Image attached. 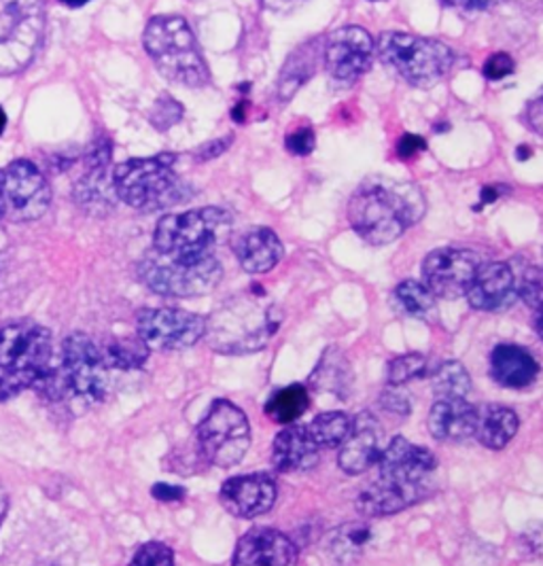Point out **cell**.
I'll return each mask as SVG.
<instances>
[{
  "label": "cell",
  "instance_id": "6da1fadb",
  "mask_svg": "<svg viewBox=\"0 0 543 566\" xmlns=\"http://www.w3.org/2000/svg\"><path fill=\"white\" fill-rule=\"evenodd\" d=\"M425 196L410 180L369 177L348 202V221L365 242H395L425 217Z\"/></svg>",
  "mask_w": 543,
  "mask_h": 566
},
{
  "label": "cell",
  "instance_id": "7a4b0ae2",
  "mask_svg": "<svg viewBox=\"0 0 543 566\" xmlns=\"http://www.w3.org/2000/svg\"><path fill=\"white\" fill-rule=\"evenodd\" d=\"M53 367L52 334L32 321L0 327V403L39 387Z\"/></svg>",
  "mask_w": 543,
  "mask_h": 566
},
{
  "label": "cell",
  "instance_id": "3957f363",
  "mask_svg": "<svg viewBox=\"0 0 543 566\" xmlns=\"http://www.w3.org/2000/svg\"><path fill=\"white\" fill-rule=\"evenodd\" d=\"M177 155L128 159L113 170L117 198L140 212H157L177 207L191 196V189L175 170Z\"/></svg>",
  "mask_w": 543,
  "mask_h": 566
},
{
  "label": "cell",
  "instance_id": "277c9868",
  "mask_svg": "<svg viewBox=\"0 0 543 566\" xmlns=\"http://www.w3.org/2000/svg\"><path fill=\"white\" fill-rule=\"evenodd\" d=\"M108 387V367L101 346L85 334L69 335L62 342L60 365L52 367L41 388L50 399H71L83 408L101 403Z\"/></svg>",
  "mask_w": 543,
  "mask_h": 566
},
{
  "label": "cell",
  "instance_id": "5b68a950",
  "mask_svg": "<svg viewBox=\"0 0 543 566\" xmlns=\"http://www.w3.org/2000/svg\"><path fill=\"white\" fill-rule=\"evenodd\" d=\"M145 52L157 71L185 87H202L210 81L207 60L198 48L191 27L181 15H156L143 34Z\"/></svg>",
  "mask_w": 543,
  "mask_h": 566
},
{
  "label": "cell",
  "instance_id": "8992f818",
  "mask_svg": "<svg viewBox=\"0 0 543 566\" xmlns=\"http://www.w3.org/2000/svg\"><path fill=\"white\" fill-rule=\"evenodd\" d=\"M232 228V217L223 208H198L168 214L157 221L154 251L177 259L210 258L221 235Z\"/></svg>",
  "mask_w": 543,
  "mask_h": 566
},
{
  "label": "cell",
  "instance_id": "52a82bcc",
  "mask_svg": "<svg viewBox=\"0 0 543 566\" xmlns=\"http://www.w3.org/2000/svg\"><path fill=\"white\" fill-rule=\"evenodd\" d=\"M283 323L276 306H261L258 300H240L210 316L207 334L210 346L223 355L255 353L268 344Z\"/></svg>",
  "mask_w": 543,
  "mask_h": 566
},
{
  "label": "cell",
  "instance_id": "ba28073f",
  "mask_svg": "<svg viewBox=\"0 0 543 566\" xmlns=\"http://www.w3.org/2000/svg\"><path fill=\"white\" fill-rule=\"evenodd\" d=\"M378 57L388 69L416 87H431L446 77L455 53L436 39L408 32H385L378 41Z\"/></svg>",
  "mask_w": 543,
  "mask_h": 566
},
{
  "label": "cell",
  "instance_id": "9c48e42d",
  "mask_svg": "<svg viewBox=\"0 0 543 566\" xmlns=\"http://www.w3.org/2000/svg\"><path fill=\"white\" fill-rule=\"evenodd\" d=\"M43 0H4L0 4V77L27 71L45 36Z\"/></svg>",
  "mask_w": 543,
  "mask_h": 566
},
{
  "label": "cell",
  "instance_id": "30bf717a",
  "mask_svg": "<svg viewBox=\"0 0 543 566\" xmlns=\"http://www.w3.org/2000/svg\"><path fill=\"white\" fill-rule=\"evenodd\" d=\"M138 279L152 291L168 297L207 295L223 279V268L215 255L177 259L152 251L136 265Z\"/></svg>",
  "mask_w": 543,
  "mask_h": 566
},
{
  "label": "cell",
  "instance_id": "8fae6325",
  "mask_svg": "<svg viewBox=\"0 0 543 566\" xmlns=\"http://www.w3.org/2000/svg\"><path fill=\"white\" fill-rule=\"evenodd\" d=\"M198 446L200 454L215 467L228 469L240 463L251 446L247 413L232 401H215L198 427Z\"/></svg>",
  "mask_w": 543,
  "mask_h": 566
},
{
  "label": "cell",
  "instance_id": "7c38bea8",
  "mask_svg": "<svg viewBox=\"0 0 543 566\" xmlns=\"http://www.w3.org/2000/svg\"><path fill=\"white\" fill-rule=\"evenodd\" d=\"M136 332L149 350L173 353L198 344L207 335V321L187 310L147 308L136 316Z\"/></svg>",
  "mask_w": 543,
  "mask_h": 566
},
{
  "label": "cell",
  "instance_id": "4fadbf2b",
  "mask_svg": "<svg viewBox=\"0 0 543 566\" xmlns=\"http://www.w3.org/2000/svg\"><path fill=\"white\" fill-rule=\"evenodd\" d=\"M4 202L7 217L15 223H28L41 219L52 207V187L28 159L11 161L4 170Z\"/></svg>",
  "mask_w": 543,
  "mask_h": 566
},
{
  "label": "cell",
  "instance_id": "5bb4252c",
  "mask_svg": "<svg viewBox=\"0 0 543 566\" xmlns=\"http://www.w3.org/2000/svg\"><path fill=\"white\" fill-rule=\"evenodd\" d=\"M113 145L104 134L87 147L83 157L85 168L75 185V202L83 212L92 217L108 214L119 200L113 187V175H108Z\"/></svg>",
  "mask_w": 543,
  "mask_h": 566
},
{
  "label": "cell",
  "instance_id": "9a60e30c",
  "mask_svg": "<svg viewBox=\"0 0 543 566\" xmlns=\"http://www.w3.org/2000/svg\"><path fill=\"white\" fill-rule=\"evenodd\" d=\"M480 268V259L466 249L434 251L422 263L425 286L441 300L463 297Z\"/></svg>",
  "mask_w": 543,
  "mask_h": 566
},
{
  "label": "cell",
  "instance_id": "2e32d148",
  "mask_svg": "<svg viewBox=\"0 0 543 566\" xmlns=\"http://www.w3.org/2000/svg\"><path fill=\"white\" fill-rule=\"evenodd\" d=\"M374 50V39L367 30L362 27H346L327 36L323 57L332 77L353 83L369 71Z\"/></svg>",
  "mask_w": 543,
  "mask_h": 566
},
{
  "label": "cell",
  "instance_id": "e0dca14e",
  "mask_svg": "<svg viewBox=\"0 0 543 566\" xmlns=\"http://www.w3.org/2000/svg\"><path fill=\"white\" fill-rule=\"evenodd\" d=\"M436 467L438 461L427 448L395 438L378 459V480L393 484H427L425 480Z\"/></svg>",
  "mask_w": 543,
  "mask_h": 566
},
{
  "label": "cell",
  "instance_id": "ac0fdd59",
  "mask_svg": "<svg viewBox=\"0 0 543 566\" xmlns=\"http://www.w3.org/2000/svg\"><path fill=\"white\" fill-rule=\"evenodd\" d=\"M385 429L376 416L363 412L353 420L348 438L342 441L337 463L344 473L359 475L378 463L383 454Z\"/></svg>",
  "mask_w": 543,
  "mask_h": 566
},
{
  "label": "cell",
  "instance_id": "d6986e66",
  "mask_svg": "<svg viewBox=\"0 0 543 566\" xmlns=\"http://www.w3.org/2000/svg\"><path fill=\"white\" fill-rule=\"evenodd\" d=\"M466 295L471 308L482 312L510 308L518 300L516 276L512 263L492 261L480 265Z\"/></svg>",
  "mask_w": 543,
  "mask_h": 566
},
{
  "label": "cell",
  "instance_id": "ffe728a7",
  "mask_svg": "<svg viewBox=\"0 0 543 566\" xmlns=\"http://www.w3.org/2000/svg\"><path fill=\"white\" fill-rule=\"evenodd\" d=\"M219 499L236 517H258L272 510L276 501V484L268 473L238 475L223 484Z\"/></svg>",
  "mask_w": 543,
  "mask_h": 566
},
{
  "label": "cell",
  "instance_id": "44dd1931",
  "mask_svg": "<svg viewBox=\"0 0 543 566\" xmlns=\"http://www.w3.org/2000/svg\"><path fill=\"white\" fill-rule=\"evenodd\" d=\"M297 545L274 528H253L238 541L233 566H293Z\"/></svg>",
  "mask_w": 543,
  "mask_h": 566
},
{
  "label": "cell",
  "instance_id": "7402d4cb",
  "mask_svg": "<svg viewBox=\"0 0 543 566\" xmlns=\"http://www.w3.org/2000/svg\"><path fill=\"white\" fill-rule=\"evenodd\" d=\"M427 494V484H393L385 480H376L359 494L357 512L365 517H385L415 505Z\"/></svg>",
  "mask_w": 543,
  "mask_h": 566
},
{
  "label": "cell",
  "instance_id": "603a6c76",
  "mask_svg": "<svg viewBox=\"0 0 543 566\" xmlns=\"http://www.w3.org/2000/svg\"><path fill=\"white\" fill-rule=\"evenodd\" d=\"M233 251L244 272L263 274L283 258V242L270 228H253L236 238Z\"/></svg>",
  "mask_w": 543,
  "mask_h": 566
},
{
  "label": "cell",
  "instance_id": "cb8c5ba5",
  "mask_svg": "<svg viewBox=\"0 0 543 566\" xmlns=\"http://www.w3.org/2000/svg\"><path fill=\"white\" fill-rule=\"evenodd\" d=\"M272 463L281 473L311 471L319 463V446L312 441L306 427H286L274 439Z\"/></svg>",
  "mask_w": 543,
  "mask_h": 566
},
{
  "label": "cell",
  "instance_id": "d4e9b609",
  "mask_svg": "<svg viewBox=\"0 0 543 566\" xmlns=\"http://www.w3.org/2000/svg\"><path fill=\"white\" fill-rule=\"evenodd\" d=\"M478 410L466 399H440L429 412V431L440 441H461L476 436Z\"/></svg>",
  "mask_w": 543,
  "mask_h": 566
},
{
  "label": "cell",
  "instance_id": "484cf974",
  "mask_svg": "<svg viewBox=\"0 0 543 566\" xmlns=\"http://www.w3.org/2000/svg\"><path fill=\"white\" fill-rule=\"evenodd\" d=\"M492 378L505 388L531 387L540 376V363L535 357L514 344H501L491 357Z\"/></svg>",
  "mask_w": 543,
  "mask_h": 566
},
{
  "label": "cell",
  "instance_id": "4316f807",
  "mask_svg": "<svg viewBox=\"0 0 543 566\" xmlns=\"http://www.w3.org/2000/svg\"><path fill=\"white\" fill-rule=\"evenodd\" d=\"M518 420L516 412L503 406H487L478 412V427L476 436L482 446L491 450H503L512 439L516 438Z\"/></svg>",
  "mask_w": 543,
  "mask_h": 566
},
{
  "label": "cell",
  "instance_id": "83f0119b",
  "mask_svg": "<svg viewBox=\"0 0 543 566\" xmlns=\"http://www.w3.org/2000/svg\"><path fill=\"white\" fill-rule=\"evenodd\" d=\"M374 539V531L365 522H353L340 526L327 541V552L337 566H353L359 563L363 552Z\"/></svg>",
  "mask_w": 543,
  "mask_h": 566
},
{
  "label": "cell",
  "instance_id": "f1b7e54d",
  "mask_svg": "<svg viewBox=\"0 0 543 566\" xmlns=\"http://www.w3.org/2000/svg\"><path fill=\"white\" fill-rule=\"evenodd\" d=\"M393 306L401 316L416 321H436L438 316L436 295L425 284L416 281H404L395 289Z\"/></svg>",
  "mask_w": 543,
  "mask_h": 566
},
{
  "label": "cell",
  "instance_id": "f546056e",
  "mask_svg": "<svg viewBox=\"0 0 543 566\" xmlns=\"http://www.w3.org/2000/svg\"><path fill=\"white\" fill-rule=\"evenodd\" d=\"M309 403H311L309 390L300 385H293V387L276 390L270 397V401L265 406V413L279 424H291L309 410Z\"/></svg>",
  "mask_w": 543,
  "mask_h": 566
},
{
  "label": "cell",
  "instance_id": "4dcf8cb0",
  "mask_svg": "<svg viewBox=\"0 0 543 566\" xmlns=\"http://www.w3.org/2000/svg\"><path fill=\"white\" fill-rule=\"evenodd\" d=\"M101 353H103V359L108 369H126V371L138 369L149 357V348L138 335L113 339V342L104 344Z\"/></svg>",
  "mask_w": 543,
  "mask_h": 566
},
{
  "label": "cell",
  "instance_id": "1f68e13d",
  "mask_svg": "<svg viewBox=\"0 0 543 566\" xmlns=\"http://www.w3.org/2000/svg\"><path fill=\"white\" fill-rule=\"evenodd\" d=\"M314 60H316V53L312 55L309 45L286 60L285 69L279 77V101L283 103L291 101L293 94L312 77V73L316 71Z\"/></svg>",
  "mask_w": 543,
  "mask_h": 566
},
{
  "label": "cell",
  "instance_id": "d6a6232c",
  "mask_svg": "<svg viewBox=\"0 0 543 566\" xmlns=\"http://www.w3.org/2000/svg\"><path fill=\"white\" fill-rule=\"evenodd\" d=\"M351 427H353V420L346 413L327 412L316 416L306 429L319 448H337L342 446L344 439L348 438Z\"/></svg>",
  "mask_w": 543,
  "mask_h": 566
},
{
  "label": "cell",
  "instance_id": "836d02e7",
  "mask_svg": "<svg viewBox=\"0 0 543 566\" xmlns=\"http://www.w3.org/2000/svg\"><path fill=\"white\" fill-rule=\"evenodd\" d=\"M431 385L440 399H463L471 388V378L459 360H448L434 371Z\"/></svg>",
  "mask_w": 543,
  "mask_h": 566
},
{
  "label": "cell",
  "instance_id": "e575fe53",
  "mask_svg": "<svg viewBox=\"0 0 543 566\" xmlns=\"http://www.w3.org/2000/svg\"><path fill=\"white\" fill-rule=\"evenodd\" d=\"M518 297L531 308L543 310V265L522 263L514 268Z\"/></svg>",
  "mask_w": 543,
  "mask_h": 566
},
{
  "label": "cell",
  "instance_id": "d590c367",
  "mask_svg": "<svg viewBox=\"0 0 543 566\" xmlns=\"http://www.w3.org/2000/svg\"><path fill=\"white\" fill-rule=\"evenodd\" d=\"M425 369H427V359L422 355H418V353L401 355V357L390 360V365H388V385L404 387L406 382L425 374Z\"/></svg>",
  "mask_w": 543,
  "mask_h": 566
},
{
  "label": "cell",
  "instance_id": "8d00e7d4",
  "mask_svg": "<svg viewBox=\"0 0 543 566\" xmlns=\"http://www.w3.org/2000/svg\"><path fill=\"white\" fill-rule=\"evenodd\" d=\"M128 566H175V554L168 545L152 541L136 549Z\"/></svg>",
  "mask_w": 543,
  "mask_h": 566
},
{
  "label": "cell",
  "instance_id": "74e56055",
  "mask_svg": "<svg viewBox=\"0 0 543 566\" xmlns=\"http://www.w3.org/2000/svg\"><path fill=\"white\" fill-rule=\"evenodd\" d=\"M182 119V104L177 103L173 96H159L154 108H152V115H149V122L156 126L159 132H166L173 126H177Z\"/></svg>",
  "mask_w": 543,
  "mask_h": 566
},
{
  "label": "cell",
  "instance_id": "f35d334b",
  "mask_svg": "<svg viewBox=\"0 0 543 566\" xmlns=\"http://www.w3.org/2000/svg\"><path fill=\"white\" fill-rule=\"evenodd\" d=\"M286 149L293 155H309L312 154L316 138H314V129L312 128H297L289 132L285 138Z\"/></svg>",
  "mask_w": 543,
  "mask_h": 566
},
{
  "label": "cell",
  "instance_id": "ab89813d",
  "mask_svg": "<svg viewBox=\"0 0 543 566\" xmlns=\"http://www.w3.org/2000/svg\"><path fill=\"white\" fill-rule=\"evenodd\" d=\"M380 406L390 413L397 416H408L410 413V399L408 395L401 390V387H388L380 395Z\"/></svg>",
  "mask_w": 543,
  "mask_h": 566
},
{
  "label": "cell",
  "instance_id": "60d3db41",
  "mask_svg": "<svg viewBox=\"0 0 543 566\" xmlns=\"http://www.w3.org/2000/svg\"><path fill=\"white\" fill-rule=\"evenodd\" d=\"M482 73H484V77L491 78V81H501V78L514 73V60L508 53H494L487 60Z\"/></svg>",
  "mask_w": 543,
  "mask_h": 566
},
{
  "label": "cell",
  "instance_id": "b9f144b4",
  "mask_svg": "<svg viewBox=\"0 0 543 566\" xmlns=\"http://www.w3.org/2000/svg\"><path fill=\"white\" fill-rule=\"evenodd\" d=\"M443 2L461 13H482L499 7L503 0H443Z\"/></svg>",
  "mask_w": 543,
  "mask_h": 566
},
{
  "label": "cell",
  "instance_id": "7bdbcfd3",
  "mask_svg": "<svg viewBox=\"0 0 543 566\" xmlns=\"http://www.w3.org/2000/svg\"><path fill=\"white\" fill-rule=\"evenodd\" d=\"M232 143L233 136H223V138H217V140H212V143H207V145H202V147L196 151V159H198V161L215 159V157L226 154Z\"/></svg>",
  "mask_w": 543,
  "mask_h": 566
},
{
  "label": "cell",
  "instance_id": "ee69618b",
  "mask_svg": "<svg viewBox=\"0 0 543 566\" xmlns=\"http://www.w3.org/2000/svg\"><path fill=\"white\" fill-rule=\"evenodd\" d=\"M524 117H526V124L535 129L540 136H543V92L526 104Z\"/></svg>",
  "mask_w": 543,
  "mask_h": 566
},
{
  "label": "cell",
  "instance_id": "f6af8a7d",
  "mask_svg": "<svg viewBox=\"0 0 543 566\" xmlns=\"http://www.w3.org/2000/svg\"><path fill=\"white\" fill-rule=\"evenodd\" d=\"M425 147H427V143H425L420 136L406 134V136L399 140V145H397V155L404 157V159H408V157H415V155L420 154V151H425Z\"/></svg>",
  "mask_w": 543,
  "mask_h": 566
},
{
  "label": "cell",
  "instance_id": "bcb514c9",
  "mask_svg": "<svg viewBox=\"0 0 543 566\" xmlns=\"http://www.w3.org/2000/svg\"><path fill=\"white\" fill-rule=\"evenodd\" d=\"M306 0H261V4L270 11H276V13H289L293 9H297L300 4H304Z\"/></svg>",
  "mask_w": 543,
  "mask_h": 566
},
{
  "label": "cell",
  "instance_id": "7dc6e473",
  "mask_svg": "<svg viewBox=\"0 0 543 566\" xmlns=\"http://www.w3.org/2000/svg\"><path fill=\"white\" fill-rule=\"evenodd\" d=\"M154 496L164 501V503H173V501H181L182 490L179 486H166V484H157L154 489Z\"/></svg>",
  "mask_w": 543,
  "mask_h": 566
},
{
  "label": "cell",
  "instance_id": "c3c4849f",
  "mask_svg": "<svg viewBox=\"0 0 543 566\" xmlns=\"http://www.w3.org/2000/svg\"><path fill=\"white\" fill-rule=\"evenodd\" d=\"M7 217V202H4V175L0 170V221Z\"/></svg>",
  "mask_w": 543,
  "mask_h": 566
},
{
  "label": "cell",
  "instance_id": "681fc988",
  "mask_svg": "<svg viewBox=\"0 0 543 566\" xmlns=\"http://www.w3.org/2000/svg\"><path fill=\"white\" fill-rule=\"evenodd\" d=\"M7 507H9V499H7V492H4L2 484H0V524H2V520H4Z\"/></svg>",
  "mask_w": 543,
  "mask_h": 566
},
{
  "label": "cell",
  "instance_id": "f907efd6",
  "mask_svg": "<svg viewBox=\"0 0 543 566\" xmlns=\"http://www.w3.org/2000/svg\"><path fill=\"white\" fill-rule=\"evenodd\" d=\"M62 4H66V7H83V4H87V2H92V0H60Z\"/></svg>",
  "mask_w": 543,
  "mask_h": 566
},
{
  "label": "cell",
  "instance_id": "816d5d0a",
  "mask_svg": "<svg viewBox=\"0 0 543 566\" xmlns=\"http://www.w3.org/2000/svg\"><path fill=\"white\" fill-rule=\"evenodd\" d=\"M535 329H537V334L543 339V310L537 314V318H535Z\"/></svg>",
  "mask_w": 543,
  "mask_h": 566
},
{
  "label": "cell",
  "instance_id": "f5cc1de1",
  "mask_svg": "<svg viewBox=\"0 0 543 566\" xmlns=\"http://www.w3.org/2000/svg\"><path fill=\"white\" fill-rule=\"evenodd\" d=\"M7 128V115H4V108L0 106V134Z\"/></svg>",
  "mask_w": 543,
  "mask_h": 566
},
{
  "label": "cell",
  "instance_id": "db71d44e",
  "mask_svg": "<svg viewBox=\"0 0 543 566\" xmlns=\"http://www.w3.org/2000/svg\"><path fill=\"white\" fill-rule=\"evenodd\" d=\"M529 147H520V154H516V157H520V159H526L529 157V151H526Z\"/></svg>",
  "mask_w": 543,
  "mask_h": 566
}]
</instances>
